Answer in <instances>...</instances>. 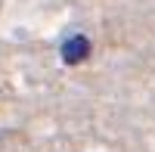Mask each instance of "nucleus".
Instances as JSON below:
<instances>
[{
	"label": "nucleus",
	"instance_id": "1",
	"mask_svg": "<svg viewBox=\"0 0 155 152\" xmlns=\"http://www.w3.org/2000/svg\"><path fill=\"white\" fill-rule=\"evenodd\" d=\"M87 53H90V41H87L84 34H74V37H68V41L62 44V59H65L68 65L87 59Z\"/></svg>",
	"mask_w": 155,
	"mask_h": 152
}]
</instances>
